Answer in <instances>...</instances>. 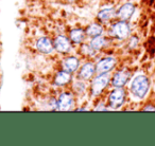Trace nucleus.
Segmentation results:
<instances>
[{"instance_id":"nucleus-1","label":"nucleus","mask_w":155,"mask_h":146,"mask_svg":"<svg viewBox=\"0 0 155 146\" xmlns=\"http://www.w3.org/2000/svg\"><path fill=\"white\" fill-rule=\"evenodd\" d=\"M150 82L146 75H138L131 84V92L137 99H143L149 92Z\"/></svg>"},{"instance_id":"nucleus-2","label":"nucleus","mask_w":155,"mask_h":146,"mask_svg":"<svg viewBox=\"0 0 155 146\" xmlns=\"http://www.w3.org/2000/svg\"><path fill=\"white\" fill-rule=\"evenodd\" d=\"M110 32V35L114 36L115 38L119 39V40H123V39L127 38L130 36L131 28H130V24L127 21L120 20V21L113 24Z\"/></svg>"},{"instance_id":"nucleus-3","label":"nucleus","mask_w":155,"mask_h":146,"mask_svg":"<svg viewBox=\"0 0 155 146\" xmlns=\"http://www.w3.org/2000/svg\"><path fill=\"white\" fill-rule=\"evenodd\" d=\"M110 78L107 73L99 74V75L93 81V83H91V95H93V97H97V95L101 94L104 89L107 87V85L110 84Z\"/></svg>"},{"instance_id":"nucleus-4","label":"nucleus","mask_w":155,"mask_h":146,"mask_svg":"<svg viewBox=\"0 0 155 146\" xmlns=\"http://www.w3.org/2000/svg\"><path fill=\"white\" fill-rule=\"evenodd\" d=\"M125 101V91L122 87L116 88L110 94V105L112 108H119Z\"/></svg>"},{"instance_id":"nucleus-5","label":"nucleus","mask_w":155,"mask_h":146,"mask_svg":"<svg viewBox=\"0 0 155 146\" xmlns=\"http://www.w3.org/2000/svg\"><path fill=\"white\" fill-rule=\"evenodd\" d=\"M116 66V59L113 57H104L100 59L96 65V72L98 74H104L112 71Z\"/></svg>"},{"instance_id":"nucleus-6","label":"nucleus","mask_w":155,"mask_h":146,"mask_svg":"<svg viewBox=\"0 0 155 146\" xmlns=\"http://www.w3.org/2000/svg\"><path fill=\"white\" fill-rule=\"evenodd\" d=\"M134 12H135V5L133 3H124L123 5H121L118 9V11H116V16L120 20H124L127 21L130 18L133 16Z\"/></svg>"},{"instance_id":"nucleus-7","label":"nucleus","mask_w":155,"mask_h":146,"mask_svg":"<svg viewBox=\"0 0 155 146\" xmlns=\"http://www.w3.org/2000/svg\"><path fill=\"white\" fill-rule=\"evenodd\" d=\"M131 73L127 70H121L118 71L117 73H115V75L112 78V84L114 87L119 88V87H123L127 83V81L130 80Z\"/></svg>"},{"instance_id":"nucleus-8","label":"nucleus","mask_w":155,"mask_h":146,"mask_svg":"<svg viewBox=\"0 0 155 146\" xmlns=\"http://www.w3.org/2000/svg\"><path fill=\"white\" fill-rule=\"evenodd\" d=\"M53 47L60 53H67V52L70 51L71 46H70V41L67 37L60 35L58 36L53 41Z\"/></svg>"},{"instance_id":"nucleus-9","label":"nucleus","mask_w":155,"mask_h":146,"mask_svg":"<svg viewBox=\"0 0 155 146\" xmlns=\"http://www.w3.org/2000/svg\"><path fill=\"white\" fill-rule=\"evenodd\" d=\"M73 105V97L71 93L65 92L61 94V97L58 100V109L62 111H67L71 109Z\"/></svg>"},{"instance_id":"nucleus-10","label":"nucleus","mask_w":155,"mask_h":146,"mask_svg":"<svg viewBox=\"0 0 155 146\" xmlns=\"http://www.w3.org/2000/svg\"><path fill=\"white\" fill-rule=\"evenodd\" d=\"M36 48L44 54H50L54 50L53 43L48 37H41L36 41Z\"/></svg>"},{"instance_id":"nucleus-11","label":"nucleus","mask_w":155,"mask_h":146,"mask_svg":"<svg viewBox=\"0 0 155 146\" xmlns=\"http://www.w3.org/2000/svg\"><path fill=\"white\" fill-rule=\"evenodd\" d=\"M96 72V68L91 62H86L82 66L80 72H79V76L82 78L83 81H88L94 76Z\"/></svg>"},{"instance_id":"nucleus-12","label":"nucleus","mask_w":155,"mask_h":146,"mask_svg":"<svg viewBox=\"0 0 155 146\" xmlns=\"http://www.w3.org/2000/svg\"><path fill=\"white\" fill-rule=\"evenodd\" d=\"M71 81V73L66 70L60 71L54 78V84L58 86H64L70 83Z\"/></svg>"},{"instance_id":"nucleus-13","label":"nucleus","mask_w":155,"mask_h":146,"mask_svg":"<svg viewBox=\"0 0 155 146\" xmlns=\"http://www.w3.org/2000/svg\"><path fill=\"white\" fill-rule=\"evenodd\" d=\"M79 59L74 56H70V57H67L66 59L64 60V64H63V68L64 70L68 71V72L72 73V72H75L79 68Z\"/></svg>"},{"instance_id":"nucleus-14","label":"nucleus","mask_w":155,"mask_h":146,"mask_svg":"<svg viewBox=\"0 0 155 146\" xmlns=\"http://www.w3.org/2000/svg\"><path fill=\"white\" fill-rule=\"evenodd\" d=\"M116 16V11L113 8H108V9H103L98 13V19L101 22H108L110 19Z\"/></svg>"},{"instance_id":"nucleus-15","label":"nucleus","mask_w":155,"mask_h":146,"mask_svg":"<svg viewBox=\"0 0 155 146\" xmlns=\"http://www.w3.org/2000/svg\"><path fill=\"white\" fill-rule=\"evenodd\" d=\"M85 31L82 29H73L69 33V38L73 43H81L85 38Z\"/></svg>"},{"instance_id":"nucleus-16","label":"nucleus","mask_w":155,"mask_h":146,"mask_svg":"<svg viewBox=\"0 0 155 146\" xmlns=\"http://www.w3.org/2000/svg\"><path fill=\"white\" fill-rule=\"evenodd\" d=\"M105 43H106L105 37L102 36V35H99V36L93 37L89 46H91L94 51H99V50H101L105 46Z\"/></svg>"},{"instance_id":"nucleus-17","label":"nucleus","mask_w":155,"mask_h":146,"mask_svg":"<svg viewBox=\"0 0 155 146\" xmlns=\"http://www.w3.org/2000/svg\"><path fill=\"white\" fill-rule=\"evenodd\" d=\"M85 33H86V35H88L89 37L93 38V37L101 35L103 33V28L98 24H93L87 27V29L85 30Z\"/></svg>"},{"instance_id":"nucleus-18","label":"nucleus","mask_w":155,"mask_h":146,"mask_svg":"<svg viewBox=\"0 0 155 146\" xmlns=\"http://www.w3.org/2000/svg\"><path fill=\"white\" fill-rule=\"evenodd\" d=\"M73 89L75 90V92L81 93L85 90V84L83 82H77L73 85Z\"/></svg>"},{"instance_id":"nucleus-19","label":"nucleus","mask_w":155,"mask_h":146,"mask_svg":"<svg viewBox=\"0 0 155 146\" xmlns=\"http://www.w3.org/2000/svg\"><path fill=\"white\" fill-rule=\"evenodd\" d=\"M137 43H138V38H137V37H132V38L130 39V48L137 47Z\"/></svg>"},{"instance_id":"nucleus-20","label":"nucleus","mask_w":155,"mask_h":146,"mask_svg":"<svg viewBox=\"0 0 155 146\" xmlns=\"http://www.w3.org/2000/svg\"><path fill=\"white\" fill-rule=\"evenodd\" d=\"M143 110H155V107H144Z\"/></svg>"}]
</instances>
